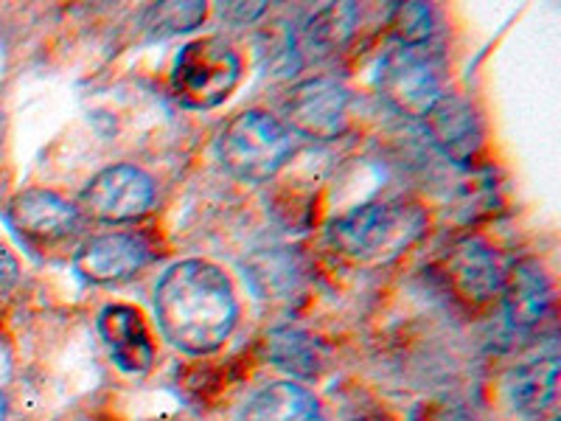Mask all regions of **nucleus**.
Masks as SVG:
<instances>
[{"label":"nucleus","instance_id":"f257e3e1","mask_svg":"<svg viewBox=\"0 0 561 421\" xmlns=\"http://www.w3.org/2000/svg\"><path fill=\"white\" fill-rule=\"evenodd\" d=\"M154 315L163 338L174 349L205 357L230 338L239 307L222 268L205 259L172 264L154 287Z\"/></svg>","mask_w":561,"mask_h":421},{"label":"nucleus","instance_id":"f03ea898","mask_svg":"<svg viewBox=\"0 0 561 421\" xmlns=\"http://www.w3.org/2000/svg\"><path fill=\"white\" fill-rule=\"evenodd\" d=\"M427 230L424 208L408 200H374L345 210L329 225L325 239L359 264H382L413 248Z\"/></svg>","mask_w":561,"mask_h":421},{"label":"nucleus","instance_id":"7ed1b4c3","mask_svg":"<svg viewBox=\"0 0 561 421\" xmlns=\"http://www.w3.org/2000/svg\"><path fill=\"white\" fill-rule=\"evenodd\" d=\"M217 158L242 183H270L293 158V133L264 110H244L219 133Z\"/></svg>","mask_w":561,"mask_h":421},{"label":"nucleus","instance_id":"20e7f679","mask_svg":"<svg viewBox=\"0 0 561 421\" xmlns=\"http://www.w3.org/2000/svg\"><path fill=\"white\" fill-rule=\"evenodd\" d=\"M242 79V59L222 37L185 43L172 65V93L188 110H214L230 99Z\"/></svg>","mask_w":561,"mask_h":421},{"label":"nucleus","instance_id":"39448f33","mask_svg":"<svg viewBox=\"0 0 561 421\" xmlns=\"http://www.w3.org/2000/svg\"><path fill=\"white\" fill-rule=\"evenodd\" d=\"M7 225L34 255L62 250L82 228L77 205L48 189H26L7 205Z\"/></svg>","mask_w":561,"mask_h":421},{"label":"nucleus","instance_id":"423d86ee","mask_svg":"<svg viewBox=\"0 0 561 421\" xmlns=\"http://www.w3.org/2000/svg\"><path fill=\"white\" fill-rule=\"evenodd\" d=\"M379 96L408 118H424L433 104L444 96L440 79L430 62L424 45L408 48L396 45L382 57L377 70Z\"/></svg>","mask_w":561,"mask_h":421},{"label":"nucleus","instance_id":"0eeeda50","mask_svg":"<svg viewBox=\"0 0 561 421\" xmlns=\"http://www.w3.org/2000/svg\"><path fill=\"white\" fill-rule=\"evenodd\" d=\"M79 203H82L84 214L99 223H133L152 208L154 183L144 169L118 163V167H107L96 178H90Z\"/></svg>","mask_w":561,"mask_h":421},{"label":"nucleus","instance_id":"6e6552de","mask_svg":"<svg viewBox=\"0 0 561 421\" xmlns=\"http://www.w3.org/2000/svg\"><path fill=\"white\" fill-rule=\"evenodd\" d=\"M351 93L334 79H307L284 99V127L314 140H334L348 127Z\"/></svg>","mask_w":561,"mask_h":421},{"label":"nucleus","instance_id":"1a4fd4ad","mask_svg":"<svg viewBox=\"0 0 561 421\" xmlns=\"http://www.w3.org/2000/svg\"><path fill=\"white\" fill-rule=\"evenodd\" d=\"M440 273L447 275V284L458 293V298L469 304H489L503 289V264L497 250L485 239L466 237L455 242L440 259Z\"/></svg>","mask_w":561,"mask_h":421},{"label":"nucleus","instance_id":"9d476101","mask_svg":"<svg viewBox=\"0 0 561 421\" xmlns=\"http://www.w3.org/2000/svg\"><path fill=\"white\" fill-rule=\"evenodd\" d=\"M149 244L138 234H99L90 237L73 255V270L90 284H122L147 268Z\"/></svg>","mask_w":561,"mask_h":421},{"label":"nucleus","instance_id":"9b49d317","mask_svg":"<svg viewBox=\"0 0 561 421\" xmlns=\"http://www.w3.org/2000/svg\"><path fill=\"white\" fill-rule=\"evenodd\" d=\"M99 334L110 357L127 374H147L154 363V343L144 315L129 304H107L99 312Z\"/></svg>","mask_w":561,"mask_h":421},{"label":"nucleus","instance_id":"f8f14e48","mask_svg":"<svg viewBox=\"0 0 561 421\" xmlns=\"http://www.w3.org/2000/svg\"><path fill=\"white\" fill-rule=\"evenodd\" d=\"M430 140L453 163H469L483 147V127L474 107L455 93H444L424 118Z\"/></svg>","mask_w":561,"mask_h":421},{"label":"nucleus","instance_id":"ddd939ff","mask_svg":"<svg viewBox=\"0 0 561 421\" xmlns=\"http://www.w3.org/2000/svg\"><path fill=\"white\" fill-rule=\"evenodd\" d=\"M503 307L511 329L528 332L542 323L545 315L550 312V278L545 268L536 259H519L511 264L503 275Z\"/></svg>","mask_w":561,"mask_h":421},{"label":"nucleus","instance_id":"4468645a","mask_svg":"<svg viewBox=\"0 0 561 421\" xmlns=\"http://www.w3.org/2000/svg\"><path fill=\"white\" fill-rule=\"evenodd\" d=\"M556 394H559V351L556 345L539 349L511 371V405L525 419H542L556 405Z\"/></svg>","mask_w":561,"mask_h":421},{"label":"nucleus","instance_id":"2eb2a0df","mask_svg":"<svg viewBox=\"0 0 561 421\" xmlns=\"http://www.w3.org/2000/svg\"><path fill=\"white\" fill-rule=\"evenodd\" d=\"M244 421H325V416L304 385L273 383L250 399Z\"/></svg>","mask_w":561,"mask_h":421},{"label":"nucleus","instance_id":"dca6fc26","mask_svg":"<svg viewBox=\"0 0 561 421\" xmlns=\"http://www.w3.org/2000/svg\"><path fill=\"white\" fill-rule=\"evenodd\" d=\"M300 262L295 253L287 250H267L255 253L244 264V275L250 278V287L255 289L259 298H284L300 284Z\"/></svg>","mask_w":561,"mask_h":421},{"label":"nucleus","instance_id":"f3484780","mask_svg":"<svg viewBox=\"0 0 561 421\" xmlns=\"http://www.w3.org/2000/svg\"><path fill=\"white\" fill-rule=\"evenodd\" d=\"M270 343V357L278 368L289 371L295 377L312 379L320 374V365H323V351L314 343V338H309L307 332H298V329H275L267 334Z\"/></svg>","mask_w":561,"mask_h":421},{"label":"nucleus","instance_id":"a211bd4d","mask_svg":"<svg viewBox=\"0 0 561 421\" xmlns=\"http://www.w3.org/2000/svg\"><path fill=\"white\" fill-rule=\"evenodd\" d=\"M357 26V7L354 3H329L309 18L307 37L320 52H340Z\"/></svg>","mask_w":561,"mask_h":421},{"label":"nucleus","instance_id":"6ab92c4d","mask_svg":"<svg viewBox=\"0 0 561 421\" xmlns=\"http://www.w3.org/2000/svg\"><path fill=\"white\" fill-rule=\"evenodd\" d=\"M259 54H262V65L267 68V73L284 79L298 73L300 68V52L298 39H295L293 29L278 20L270 29H264L262 37H259Z\"/></svg>","mask_w":561,"mask_h":421},{"label":"nucleus","instance_id":"aec40b11","mask_svg":"<svg viewBox=\"0 0 561 421\" xmlns=\"http://www.w3.org/2000/svg\"><path fill=\"white\" fill-rule=\"evenodd\" d=\"M205 18V3H158L147 12V29L152 37H172L180 32H192Z\"/></svg>","mask_w":561,"mask_h":421},{"label":"nucleus","instance_id":"412c9836","mask_svg":"<svg viewBox=\"0 0 561 421\" xmlns=\"http://www.w3.org/2000/svg\"><path fill=\"white\" fill-rule=\"evenodd\" d=\"M390 32L399 39V45L419 48L433 34V12L427 3H399L390 14Z\"/></svg>","mask_w":561,"mask_h":421},{"label":"nucleus","instance_id":"4be33fe9","mask_svg":"<svg viewBox=\"0 0 561 421\" xmlns=\"http://www.w3.org/2000/svg\"><path fill=\"white\" fill-rule=\"evenodd\" d=\"M20 278V264L12 255V250L0 244V295L9 293V289L18 284Z\"/></svg>","mask_w":561,"mask_h":421},{"label":"nucleus","instance_id":"5701e85b","mask_svg":"<svg viewBox=\"0 0 561 421\" xmlns=\"http://www.w3.org/2000/svg\"><path fill=\"white\" fill-rule=\"evenodd\" d=\"M225 18H239L242 23H250V20L262 18L264 3H255V7H244V3H230V7H222Z\"/></svg>","mask_w":561,"mask_h":421},{"label":"nucleus","instance_id":"b1692460","mask_svg":"<svg viewBox=\"0 0 561 421\" xmlns=\"http://www.w3.org/2000/svg\"><path fill=\"white\" fill-rule=\"evenodd\" d=\"M7 408H9V405H7V396L0 394V421H7Z\"/></svg>","mask_w":561,"mask_h":421},{"label":"nucleus","instance_id":"393cba45","mask_svg":"<svg viewBox=\"0 0 561 421\" xmlns=\"http://www.w3.org/2000/svg\"><path fill=\"white\" fill-rule=\"evenodd\" d=\"M0 140H3V113H0Z\"/></svg>","mask_w":561,"mask_h":421},{"label":"nucleus","instance_id":"a878e982","mask_svg":"<svg viewBox=\"0 0 561 421\" xmlns=\"http://www.w3.org/2000/svg\"><path fill=\"white\" fill-rule=\"evenodd\" d=\"M0 194H3V183H0Z\"/></svg>","mask_w":561,"mask_h":421}]
</instances>
